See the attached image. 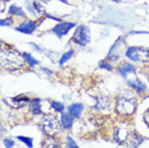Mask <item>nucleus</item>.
Wrapping results in <instances>:
<instances>
[{"mask_svg": "<svg viewBox=\"0 0 149 148\" xmlns=\"http://www.w3.org/2000/svg\"><path fill=\"white\" fill-rule=\"evenodd\" d=\"M116 111L118 115L121 116H130L133 115L136 110V97L134 92L125 89L123 92L118 93L116 98Z\"/></svg>", "mask_w": 149, "mask_h": 148, "instance_id": "obj_1", "label": "nucleus"}, {"mask_svg": "<svg viewBox=\"0 0 149 148\" xmlns=\"http://www.w3.org/2000/svg\"><path fill=\"white\" fill-rule=\"evenodd\" d=\"M0 63L1 66L6 70H18L21 69L24 64V58L19 52L14 51V50H1V55H0Z\"/></svg>", "mask_w": 149, "mask_h": 148, "instance_id": "obj_2", "label": "nucleus"}, {"mask_svg": "<svg viewBox=\"0 0 149 148\" xmlns=\"http://www.w3.org/2000/svg\"><path fill=\"white\" fill-rule=\"evenodd\" d=\"M60 120L52 114H47L41 120V130L46 135H56L60 132Z\"/></svg>", "mask_w": 149, "mask_h": 148, "instance_id": "obj_3", "label": "nucleus"}, {"mask_svg": "<svg viewBox=\"0 0 149 148\" xmlns=\"http://www.w3.org/2000/svg\"><path fill=\"white\" fill-rule=\"evenodd\" d=\"M126 56L134 61L148 63L149 61V49L145 47H129Z\"/></svg>", "mask_w": 149, "mask_h": 148, "instance_id": "obj_4", "label": "nucleus"}, {"mask_svg": "<svg viewBox=\"0 0 149 148\" xmlns=\"http://www.w3.org/2000/svg\"><path fill=\"white\" fill-rule=\"evenodd\" d=\"M72 40H73V42L78 43V45H82V46L87 45V43L89 42V31H88V28L86 26L78 27L77 32L74 33Z\"/></svg>", "mask_w": 149, "mask_h": 148, "instance_id": "obj_5", "label": "nucleus"}, {"mask_svg": "<svg viewBox=\"0 0 149 148\" xmlns=\"http://www.w3.org/2000/svg\"><path fill=\"white\" fill-rule=\"evenodd\" d=\"M42 148H60V142L55 135H46L42 140Z\"/></svg>", "mask_w": 149, "mask_h": 148, "instance_id": "obj_6", "label": "nucleus"}, {"mask_svg": "<svg viewBox=\"0 0 149 148\" xmlns=\"http://www.w3.org/2000/svg\"><path fill=\"white\" fill-rule=\"evenodd\" d=\"M74 27V23H69V22H64V23H59L55 28H54V32L56 33L57 36H65L68 32H69L70 28Z\"/></svg>", "mask_w": 149, "mask_h": 148, "instance_id": "obj_7", "label": "nucleus"}, {"mask_svg": "<svg viewBox=\"0 0 149 148\" xmlns=\"http://www.w3.org/2000/svg\"><path fill=\"white\" fill-rule=\"evenodd\" d=\"M6 102L10 103L12 107H22V106H24L26 103L31 102V101H29V98H27V97L21 96V97H14V98L6 100Z\"/></svg>", "mask_w": 149, "mask_h": 148, "instance_id": "obj_8", "label": "nucleus"}, {"mask_svg": "<svg viewBox=\"0 0 149 148\" xmlns=\"http://www.w3.org/2000/svg\"><path fill=\"white\" fill-rule=\"evenodd\" d=\"M17 29L22 33H32L36 29V23L35 22H24V23H22L21 26L17 27Z\"/></svg>", "mask_w": 149, "mask_h": 148, "instance_id": "obj_9", "label": "nucleus"}, {"mask_svg": "<svg viewBox=\"0 0 149 148\" xmlns=\"http://www.w3.org/2000/svg\"><path fill=\"white\" fill-rule=\"evenodd\" d=\"M97 107L100 110H108L111 107V100L107 96H101L97 98Z\"/></svg>", "mask_w": 149, "mask_h": 148, "instance_id": "obj_10", "label": "nucleus"}, {"mask_svg": "<svg viewBox=\"0 0 149 148\" xmlns=\"http://www.w3.org/2000/svg\"><path fill=\"white\" fill-rule=\"evenodd\" d=\"M29 110L33 115H40L41 114V101L40 100H33L29 102Z\"/></svg>", "mask_w": 149, "mask_h": 148, "instance_id": "obj_11", "label": "nucleus"}, {"mask_svg": "<svg viewBox=\"0 0 149 148\" xmlns=\"http://www.w3.org/2000/svg\"><path fill=\"white\" fill-rule=\"evenodd\" d=\"M83 111V106L79 105V103H74V105H72L69 107V114L74 117H79L80 114H82Z\"/></svg>", "mask_w": 149, "mask_h": 148, "instance_id": "obj_12", "label": "nucleus"}, {"mask_svg": "<svg viewBox=\"0 0 149 148\" xmlns=\"http://www.w3.org/2000/svg\"><path fill=\"white\" fill-rule=\"evenodd\" d=\"M72 124H73V116L70 115V114H63L61 115V125H63V128L69 129V128H72Z\"/></svg>", "mask_w": 149, "mask_h": 148, "instance_id": "obj_13", "label": "nucleus"}, {"mask_svg": "<svg viewBox=\"0 0 149 148\" xmlns=\"http://www.w3.org/2000/svg\"><path fill=\"white\" fill-rule=\"evenodd\" d=\"M130 86L133 87L134 89H136V92H139V93H140V92H144V91H145V86L140 82V80H138V79L133 80V82L130 80Z\"/></svg>", "mask_w": 149, "mask_h": 148, "instance_id": "obj_14", "label": "nucleus"}, {"mask_svg": "<svg viewBox=\"0 0 149 148\" xmlns=\"http://www.w3.org/2000/svg\"><path fill=\"white\" fill-rule=\"evenodd\" d=\"M118 72H120L121 75H126L127 73L134 72V66L131 65V64H123V65L120 66V69H118Z\"/></svg>", "mask_w": 149, "mask_h": 148, "instance_id": "obj_15", "label": "nucleus"}, {"mask_svg": "<svg viewBox=\"0 0 149 148\" xmlns=\"http://www.w3.org/2000/svg\"><path fill=\"white\" fill-rule=\"evenodd\" d=\"M9 13H10V14H15V15H21V17L24 15V12H23L21 8L15 6V5H12L10 8H9Z\"/></svg>", "mask_w": 149, "mask_h": 148, "instance_id": "obj_16", "label": "nucleus"}, {"mask_svg": "<svg viewBox=\"0 0 149 148\" xmlns=\"http://www.w3.org/2000/svg\"><path fill=\"white\" fill-rule=\"evenodd\" d=\"M23 58H24V60H26V61L31 66H35L36 64H37V60L33 59V58H32L31 55H29L28 52H23Z\"/></svg>", "mask_w": 149, "mask_h": 148, "instance_id": "obj_17", "label": "nucleus"}, {"mask_svg": "<svg viewBox=\"0 0 149 148\" xmlns=\"http://www.w3.org/2000/svg\"><path fill=\"white\" fill-rule=\"evenodd\" d=\"M72 55H73V50H70V51L65 52V54H64V55H63V58L60 59V64H61V65H63V64H65V63L68 61V60H69L70 58H72Z\"/></svg>", "mask_w": 149, "mask_h": 148, "instance_id": "obj_18", "label": "nucleus"}, {"mask_svg": "<svg viewBox=\"0 0 149 148\" xmlns=\"http://www.w3.org/2000/svg\"><path fill=\"white\" fill-rule=\"evenodd\" d=\"M51 106L57 111V112H60V111H63V110H64V105H63L61 102H56V101H54Z\"/></svg>", "mask_w": 149, "mask_h": 148, "instance_id": "obj_19", "label": "nucleus"}, {"mask_svg": "<svg viewBox=\"0 0 149 148\" xmlns=\"http://www.w3.org/2000/svg\"><path fill=\"white\" fill-rule=\"evenodd\" d=\"M18 139H19V140H22V142H24L29 148L32 147V139H29V138H26V137H18Z\"/></svg>", "mask_w": 149, "mask_h": 148, "instance_id": "obj_20", "label": "nucleus"}, {"mask_svg": "<svg viewBox=\"0 0 149 148\" xmlns=\"http://www.w3.org/2000/svg\"><path fill=\"white\" fill-rule=\"evenodd\" d=\"M144 121H145V124H147V125H148V128H149V109L147 110V111H145V114H144Z\"/></svg>", "mask_w": 149, "mask_h": 148, "instance_id": "obj_21", "label": "nucleus"}, {"mask_svg": "<svg viewBox=\"0 0 149 148\" xmlns=\"http://www.w3.org/2000/svg\"><path fill=\"white\" fill-rule=\"evenodd\" d=\"M68 144H69V148H78L77 144L74 143V140L72 139V138H68Z\"/></svg>", "mask_w": 149, "mask_h": 148, "instance_id": "obj_22", "label": "nucleus"}, {"mask_svg": "<svg viewBox=\"0 0 149 148\" xmlns=\"http://www.w3.org/2000/svg\"><path fill=\"white\" fill-rule=\"evenodd\" d=\"M10 23H12V19L10 18L3 19V21H1V26H8V24H10Z\"/></svg>", "mask_w": 149, "mask_h": 148, "instance_id": "obj_23", "label": "nucleus"}, {"mask_svg": "<svg viewBox=\"0 0 149 148\" xmlns=\"http://www.w3.org/2000/svg\"><path fill=\"white\" fill-rule=\"evenodd\" d=\"M5 144H6V147H8V148H12V147H13V140L5 139Z\"/></svg>", "mask_w": 149, "mask_h": 148, "instance_id": "obj_24", "label": "nucleus"}, {"mask_svg": "<svg viewBox=\"0 0 149 148\" xmlns=\"http://www.w3.org/2000/svg\"><path fill=\"white\" fill-rule=\"evenodd\" d=\"M42 1H45V3H47V1H50V0H42Z\"/></svg>", "mask_w": 149, "mask_h": 148, "instance_id": "obj_25", "label": "nucleus"}, {"mask_svg": "<svg viewBox=\"0 0 149 148\" xmlns=\"http://www.w3.org/2000/svg\"><path fill=\"white\" fill-rule=\"evenodd\" d=\"M115 1H120V0H115Z\"/></svg>", "mask_w": 149, "mask_h": 148, "instance_id": "obj_26", "label": "nucleus"}]
</instances>
